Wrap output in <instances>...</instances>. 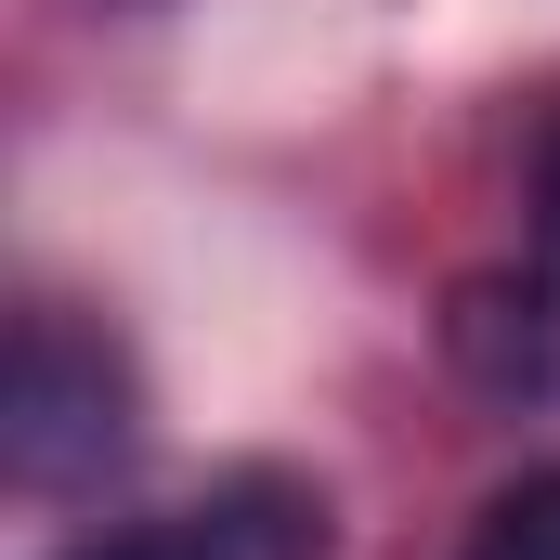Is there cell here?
Instances as JSON below:
<instances>
[{"mask_svg":"<svg viewBox=\"0 0 560 560\" xmlns=\"http://www.w3.org/2000/svg\"><path fill=\"white\" fill-rule=\"evenodd\" d=\"M0 456L26 495H79L131 456V378L92 326L66 313H26L13 326V378H0Z\"/></svg>","mask_w":560,"mask_h":560,"instance_id":"6da1fadb","label":"cell"},{"mask_svg":"<svg viewBox=\"0 0 560 560\" xmlns=\"http://www.w3.org/2000/svg\"><path fill=\"white\" fill-rule=\"evenodd\" d=\"M66 560H326V495H300V482H222L209 509H170L143 535H92Z\"/></svg>","mask_w":560,"mask_h":560,"instance_id":"7a4b0ae2","label":"cell"},{"mask_svg":"<svg viewBox=\"0 0 560 560\" xmlns=\"http://www.w3.org/2000/svg\"><path fill=\"white\" fill-rule=\"evenodd\" d=\"M548 300L535 287H456V365L482 392H548Z\"/></svg>","mask_w":560,"mask_h":560,"instance_id":"3957f363","label":"cell"},{"mask_svg":"<svg viewBox=\"0 0 560 560\" xmlns=\"http://www.w3.org/2000/svg\"><path fill=\"white\" fill-rule=\"evenodd\" d=\"M469 560H560V469H535V482H509V495L482 509V535H469Z\"/></svg>","mask_w":560,"mask_h":560,"instance_id":"277c9868","label":"cell"},{"mask_svg":"<svg viewBox=\"0 0 560 560\" xmlns=\"http://www.w3.org/2000/svg\"><path fill=\"white\" fill-rule=\"evenodd\" d=\"M535 248H548V287H560V118L535 143Z\"/></svg>","mask_w":560,"mask_h":560,"instance_id":"5b68a950","label":"cell"}]
</instances>
